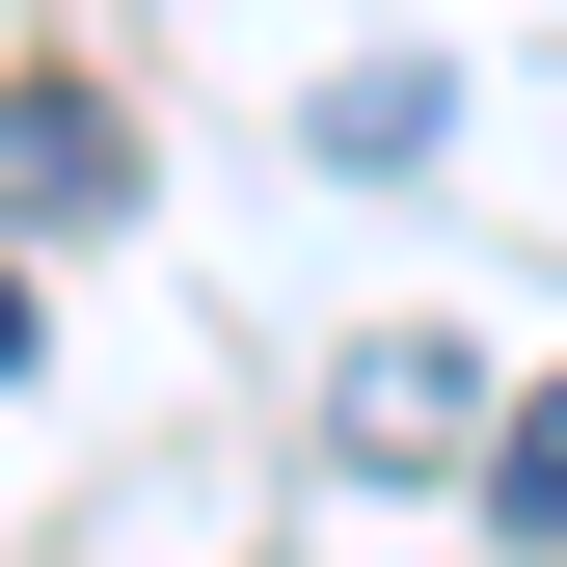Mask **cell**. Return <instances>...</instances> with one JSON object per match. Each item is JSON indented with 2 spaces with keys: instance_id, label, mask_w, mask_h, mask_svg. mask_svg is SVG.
I'll list each match as a JSON object with an SVG mask.
<instances>
[{
  "instance_id": "6da1fadb",
  "label": "cell",
  "mask_w": 567,
  "mask_h": 567,
  "mask_svg": "<svg viewBox=\"0 0 567 567\" xmlns=\"http://www.w3.org/2000/svg\"><path fill=\"white\" fill-rule=\"evenodd\" d=\"M54 217H135V109L28 54V82H0V244H54Z\"/></svg>"
},
{
  "instance_id": "7a4b0ae2",
  "label": "cell",
  "mask_w": 567,
  "mask_h": 567,
  "mask_svg": "<svg viewBox=\"0 0 567 567\" xmlns=\"http://www.w3.org/2000/svg\"><path fill=\"white\" fill-rule=\"evenodd\" d=\"M460 433H486V379H460L433 324H379V351H351V379H324V460H379V486H433Z\"/></svg>"
},
{
  "instance_id": "3957f363",
  "label": "cell",
  "mask_w": 567,
  "mask_h": 567,
  "mask_svg": "<svg viewBox=\"0 0 567 567\" xmlns=\"http://www.w3.org/2000/svg\"><path fill=\"white\" fill-rule=\"evenodd\" d=\"M324 163H433V54H351V82H324Z\"/></svg>"
},
{
  "instance_id": "277c9868",
  "label": "cell",
  "mask_w": 567,
  "mask_h": 567,
  "mask_svg": "<svg viewBox=\"0 0 567 567\" xmlns=\"http://www.w3.org/2000/svg\"><path fill=\"white\" fill-rule=\"evenodd\" d=\"M486 514H514V540H567V379H540V405H486Z\"/></svg>"
},
{
  "instance_id": "5b68a950",
  "label": "cell",
  "mask_w": 567,
  "mask_h": 567,
  "mask_svg": "<svg viewBox=\"0 0 567 567\" xmlns=\"http://www.w3.org/2000/svg\"><path fill=\"white\" fill-rule=\"evenodd\" d=\"M0 379H28V270H0Z\"/></svg>"
}]
</instances>
